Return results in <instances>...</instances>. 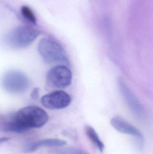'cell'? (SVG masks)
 I'll use <instances>...</instances> for the list:
<instances>
[{"label": "cell", "mask_w": 153, "mask_h": 154, "mask_svg": "<svg viewBox=\"0 0 153 154\" xmlns=\"http://www.w3.org/2000/svg\"><path fill=\"white\" fill-rule=\"evenodd\" d=\"M11 138L9 137H3L0 138V144L2 143H4V142H7V141H9Z\"/></svg>", "instance_id": "14"}, {"label": "cell", "mask_w": 153, "mask_h": 154, "mask_svg": "<svg viewBox=\"0 0 153 154\" xmlns=\"http://www.w3.org/2000/svg\"><path fill=\"white\" fill-rule=\"evenodd\" d=\"M66 144V142L61 139H44L31 144L27 147L26 151L28 152H32L41 147H61Z\"/></svg>", "instance_id": "9"}, {"label": "cell", "mask_w": 153, "mask_h": 154, "mask_svg": "<svg viewBox=\"0 0 153 154\" xmlns=\"http://www.w3.org/2000/svg\"><path fill=\"white\" fill-rule=\"evenodd\" d=\"M72 73L70 69L64 65H58L51 68L46 75L48 86L53 88H65L72 82Z\"/></svg>", "instance_id": "4"}, {"label": "cell", "mask_w": 153, "mask_h": 154, "mask_svg": "<svg viewBox=\"0 0 153 154\" xmlns=\"http://www.w3.org/2000/svg\"><path fill=\"white\" fill-rule=\"evenodd\" d=\"M21 11L22 14L24 18H26L29 21L33 24H36L37 23L36 16L29 7L26 5L22 6L21 7Z\"/></svg>", "instance_id": "11"}, {"label": "cell", "mask_w": 153, "mask_h": 154, "mask_svg": "<svg viewBox=\"0 0 153 154\" xmlns=\"http://www.w3.org/2000/svg\"><path fill=\"white\" fill-rule=\"evenodd\" d=\"M4 89L12 93H21L28 89L29 80L27 76L18 70L8 71L4 75L2 80Z\"/></svg>", "instance_id": "5"}, {"label": "cell", "mask_w": 153, "mask_h": 154, "mask_svg": "<svg viewBox=\"0 0 153 154\" xmlns=\"http://www.w3.org/2000/svg\"><path fill=\"white\" fill-rule=\"evenodd\" d=\"M38 50L40 56L47 63H64L69 65V61L63 48L57 42L49 38L40 41Z\"/></svg>", "instance_id": "2"}, {"label": "cell", "mask_w": 153, "mask_h": 154, "mask_svg": "<svg viewBox=\"0 0 153 154\" xmlns=\"http://www.w3.org/2000/svg\"><path fill=\"white\" fill-rule=\"evenodd\" d=\"M15 121L27 131L32 128H40L49 120L47 112L36 106H28L20 109L13 115Z\"/></svg>", "instance_id": "1"}, {"label": "cell", "mask_w": 153, "mask_h": 154, "mask_svg": "<svg viewBox=\"0 0 153 154\" xmlns=\"http://www.w3.org/2000/svg\"><path fill=\"white\" fill-rule=\"evenodd\" d=\"M40 89L38 88H35L32 90L31 96L32 99L37 100L39 96Z\"/></svg>", "instance_id": "13"}, {"label": "cell", "mask_w": 153, "mask_h": 154, "mask_svg": "<svg viewBox=\"0 0 153 154\" xmlns=\"http://www.w3.org/2000/svg\"><path fill=\"white\" fill-rule=\"evenodd\" d=\"M85 132L89 139L97 146L101 152H103L105 146L100 139L95 129L90 126H87L85 128Z\"/></svg>", "instance_id": "10"}, {"label": "cell", "mask_w": 153, "mask_h": 154, "mask_svg": "<svg viewBox=\"0 0 153 154\" xmlns=\"http://www.w3.org/2000/svg\"><path fill=\"white\" fill-rule=\"evenodd\" d=\"M110 124L117 131L122 134L133 136L137 139L141 144H143L144 138L143 134L138 129L126 120L120 117L116 116L111 119Z\"/></svg>", "instance_id": "7"}, {"label": "cell", "mask_w": 153, "mask_h": 154, "mask_svg": "<svg viewBox=\"0 0 153 154\" xmlns=\"http://www.w3.org/2000/svg\"><path fill=\"white\" fill-rule=\"evenodd\" d=\"M72 102L70 95L62 90H56L44 95L41 98L42 105L50 109H63L68 107Z\"/></svg>", "instance_id": "6"}, {"label": "cell", "mask_w": 153, "mask_h": 154, "mask_svg": "<svg viewBox=\"0 0 153 154\" xmlns=\"http://www.w3.org/2000/svg\"><path fill=\"white\" fill-rule=\"evenodd\" d=\"M119 88L131 109L138 117L143 118L144 116L143 108L140 102L133 95L122 79L119 80Z\"/></svg>", "instance_id": "8"}, {"label": "cell", "mask_w": 153, "mask_h": 154, "mask_svg": "<svg viewBox=\"0 0 153 154\" xmlns=\"http://www.w3.org/2000/svg\"><path fill=\"white\" fill-rule=\"evenodd\" d=\"M39 35L38 31L31 27L18 26L8 34L6 42L13 48H24L31 44Z\"/></svg>", "instance_id": "3"}, {"label": "cell", "mask_w": 153, "mask_h": 154, "mask_svg": "<svg viewBox=\"0 0 153 154\" xmlns=\"http://www.w3.org/2000/svg\"><path fill=\"white\" fill-rule=\"evenodd\" d=\"M59 154H90L84 150L76 148H64L60 150Z\"/></svg>", "instance_id": "12"}]
</instances>
